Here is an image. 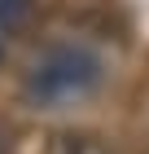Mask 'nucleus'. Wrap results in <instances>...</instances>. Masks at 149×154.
Listing matches in <instances>:
<instances>
[{
  "label": "nucleus",
  "instance_id": "1",
  "mask_svg": "<svg viewBox=\"0 0 149 154\" xmlns=\"http://www.w3.org/2000/svg\"><path fill=\"white\" fill-rule=\"evenodd\" d=\"M101 88V57L79 44L44 48L22 75V101L35 110H61Z\"/></svg>",
  "mask_w": 149,
  "mask_h": 154
},
{
  "label": "nucleus",
  "instance_id": "2",
  "mask_svg": "<svg viewBox=\"0 0 149 154\" xmlns=\"http://www.w3.org/2000/svg\"><path fill=\"white\" fill-rule=\"evenodd\" d=\"M48 154H118V150L101 137H88V132H57L48 141Z\"/></svg>",
  "mask_w": 149,
  "mask_h": 154
}]
</instances>
